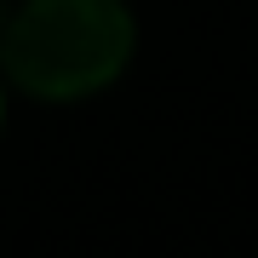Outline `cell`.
<instances>
[{"mask_svg":"<svg viewBox=\"0 0 258 258\" xmlns=\"http://www.w3.org/2000/svg\"><path fill=\"white\" fill-rule=\"evenodd\" d=\"M132 57L120 0H23L0 29V63L35 98H86Z\"/></svg>","mask_w":258,"mask_h":258,"instance_id":"6da1fadb","label":"cell"},{"mask_svg":"<svg viewBox=\"0 0 258 258\" xmlns=\"http://www.w3.org/2000/svg\"><path fill=\"white\" fill-rule=\"evenodd\" d=\"M6 18H12V0H0V29H6Z\"/></svg>","mask_w":258,"mask_h":258,"instance_id":"7a4b0ae2","label":"cell"}]
</instances>
